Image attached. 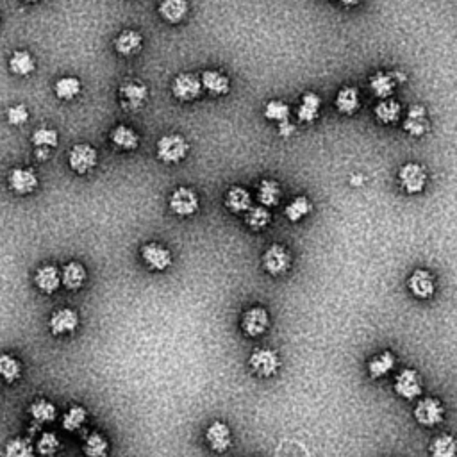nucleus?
<instances>
[{
    "instance_id": "obj_1",
    "label": "nucleus",
    "mask_w": 457,
    "mask_h": 457,
    "mask_svg": "<svg viewBox=\"0 0 457 457\" xmlns=\"http://www.w3.org/2000/svg\"><path fill=\"white\" fill-rule=\"evenodd\" d=\"M189 143L181 135H167L157 142V159L167 164H175L188 156Z\"/></svg>"
},
{
    "instance_id": "obj_2",
    "label": "nucleus",
    "mask_w": 457,
    "mask_h": 457,
    "mask_svg": "<svg viewBox=\"0 0 457 457\" xmlns=\"http://www.w3.org/2000/svg\"><path fill=\"white\" fill-rule=\"evenodd\" d=\"M396 177H399V186L407 195H420L427 186L429 179L425 168L418 163L402 164Z\"/></svg>"
},
{
    "instance_id": "obj_3",
    "label": "nucleus",
    "mask_w": 457,
    "mask_h": 457,
    "mask_svg": "<svg viewBox=\"0 0 457 457\" xmlns=\"http://www.w3.org/2000/svg\"><path fill=\"white\" fill-rule=\"evenodd\" d=\"M168 206H170L172 213L177 214V216H191L199 211L200 200L195 189L188 188V186H179L172 191Z\"/></svg>"
},
{
    "instance_id": "obj_4",
    "label": "nucleus",
    "mask_w": 457,
    "mask_h": 457,
    "mask_svg": "<svg viewBox=\"0 0 457 457\" xmlns=\"http://www.w3.org/2000/svg\"><path fill=\"white\" fill-rule=\"evenodd\" d=\"M414 420L424 427H436L445 420V407L434 396L418 400L414 406Z\"/></svg>"
},
{
    "instance_id": "obj_5",
    "label": "nucleus",
    "mask_w": 457,
    "mask_h": 457,
    "mask_svg": "<svg viewBox=\"0 0 457 457\" xmlns=\"http://www.w3.org/2000/svg\"><path fill=\"white\" fill-rule=\"evenodd\" d=\"M248 367L258 377H273L280 368V359L275 350L272 349H256L251 354Z\"/></svg>"
},
{
    "instance_id": "obj_6",
    "label": "nucleus",
    "mask_w": 457,
    "mask_h": 457,
    "mask_svg": "<svg viewBox=\"0 0 457 457\" xmlns=\"http://www.w3.org/2000/svg\"><path fill=\"white\" fill-rule=\"evenodd\" d=\"M291 266V254L286 247L279 243L270 245L263 254V268L273 277L284 275Z\"/></svg>"
},
{
    "instance_id": "obj_7",
    "label": "nucleus",
    "mask_w": 457,
    "mask_h": 457,
    "mask_svg": "<svg viewBox=\"0 0 457 457\" xmlns=\"http://www.w3.org/2000/svg\"><path fill=\"white\" fill-rule=\"evenodd\" d=\"M98 154L95 150V147L88 145V143H79L73 145L68 152V164L75 174L84 175L90 170H93L97 167Z\"/></svg>"
},
{
    "instance_id": "obj_8",
    "label": "nucleus",
    "mask_w": 457,
    "mask_h": 457,
    "mask_svg": "<svg viewBox=\"0 0 457 457\" xmlns=\"http://www.w3.org/2000/svg\"><path fill=\"white\" fill-rule=\"evenodd\" d=\"M402 129L406 135L413 138H424L431 131V120H429V112L424 105L416 104L407 109L406 117H404Z\"/></svg>"
},
{
    "instance_id": "obj_9",
    "label": "nucleus",
    "mask_w": 457,
    "mask_h": 457,
    "mask_svg": "<svg viewBox=\"0 0 457 457\" xmlns=\"http://www.w3.org/2000/svg\"><path fill=\"white\" fill-rule=\"evenodd\" d=\"M407 288L411 295L418 300H429L436 293V279L429 270L418 268L407 279Z\"/></svg>"
},
{
    "instance_id": "obj_10",
    "label": "nucleus",
    "mask_w": 457,
    "mask_h": 457,
    "mask_svg": "<svg viewBox=\"0 0 457 457\" xmlns=\"http://www.w3.org/2000/svg\"><path fill=\"white\" fill-rule=\"evenodd\" d=\"M270 316L268 311L261 305H256L245 311L243 318H241V329L243 334L248 337H259L268 330Z\"/></svg>"
},
{
    "instance_id": "obj_11",
    "label": "nucleus",
    "mask_w": 457,
    "mask_h": 457,
    "mask_svg": "<svg viewBox=\"0 0 457 457\" xmlns=\"http://www.w3.org/2000/svg\"><path fill=\"white\" fill-rule=\"evenodd\" d=\"M395 393L402 396L404 400H416L418 396L424 393V386H421V379L416 370L406 368L395 377Z\"/></svg>"
},
{
    "instance_id": "obj_12",
    "label": "nucleus",
    "mask_w": 457,
    "mask_h": 457,
    "mask_svg": "<svg viewBox=\"0 0 457 457\" xmlns=\"http://www.w3.org/2000/svg\"><path fill=\"white\" fill-rule=\"evenodd\" d=\"M118 93H120L122 105H124L127 111L140 109L143 104H145L147 98H149V90H147L145 84L135 79L125 80V83L120 86V90H118Z\"/></svg>"
},
{
    "instance_id": "obj_13",
    "label": "nucleus",
    "mask_w": 457,
    "mask_h": 457,
    "mask_svg": "<svg viewBox=\"0 0 457 457\" xmlns=\"http://www.w3.org/2000/svg\"><path fill=\"white\" fill-rule=\"evenodd\" d=\"M172 93L182 102L195 100L202 93V80L193 73H179L172 83Z\"/></svg>"
},
{
    "instance_id": "obj_14",
    "label": "nucleus",
    "mask_w": 457,
    "mask_h": 457,
    "mask_svg": "<svg viewBox=\"0 0 457 457\" xmlns=\"http://www.w3.org/2000/svg\"><path fill=\"white\" fill-rule=\"evenodd\" d=\"M142 259L150 270L164 272L172 265V252L159 243H145L142 247Z\"/></svg>"
},
{
    "instance_id": "obj_15",
    "label": "nucleus",
    "mask_w": 457,
    "mask_h": 457,
    "mask_svg": "<svg viewBox=\"0 0 457 457\" xmlns=\"http://www.w3.org/2000/svg\"><path fill=\"white\" fill-rule=\"evenodd\" d=\"M48 327L54 336H63V334H72L79 327V315L75 309L63 308L58 309L48 320Z\"/></svg>"
},
{
    "instance_id": "obj_16",
    "label": "nucleus",
    "mask_w": 457,
    "mask_h": 457,
    "mask_svg": "<svg viewBox=\"0 0 457 457\" xmlns=\"http://www.w3.org/2000/svg\"><path fill=\"white\" fill-rule=\"evenodd\" d=\"M206 443L213 452L224 453L233 445V436L231 429L224 421H213L206 431Z\"/></svg>"
},
{
    "instance_id": "obj_17",
    "label": "nucleus",
    "mask_w": 457,
    "mask_h": 457,
    "mask_svg": "<svg viewBox=\"0 0 457 457\" xmlns=\"http://www.w3.org/2000/svg\"><path fill=\"white\" fill-rule=\"evenodd\" d=\"M8 184L16 195H29L38 188V177L31 168H13L8 175Z\"/></svg>"
},
{
    "instance_id": "obj_18",
    "label": "nucleus",
    "mask_w": 457,
    "mask_h": 457,
    "mask_svg": "<svg viewBox=\"0 0 457 457\" xmlns=\"http://www.w3.org/2000/svg\"><path fill=\"white\" fill-rule=\"evenodd\" d=\"M334 105H336L337 112L345 115V117H352V115H356L361 107V97L357 88L354 86L340 88V91L336 93V98H334Z\"/></svg>"
},
{
    "instance_id": "obj_19",
    "label": "nucleus",
    "mask_w": 457,
    "mask_h": 457,
    "mask_svg": "<svg viewBox=\"0 0 457 457\" xmlns=\"http://www.w3.org/2000/svg\"><path fill=\"white\" fill-rule=\"evenodd\" d=\"M34 283H36L38 290L43 291V293H47V295L56 293V291L59 290V286L63 284L61 272L58 270V266L43 265L36 270Z\"/></svg>"
},
{
    "instance_id": "obj_20",
    "label": "nucleus",
    "mask_w": 457,
    "mask_h": 457,
    "mask_svg": "<svg viewBox=\"0 0 457 457\" xmlns=\"http://www.w3.org/2000/svg\"><path fill=\"white\" fill-rule=\"evenodd\" d=\"M320 109H322V98L315 91H308L302 95L300 104L297 109V118L302 124H312L320 117Z\"/></svg>"
},
{
    "instance_id": "obj_21",
    "label": "nucleus",
    "mask_w": 457,
    "mask_h": 457,
    "mask_svg": "<svg viewBox=\"0 0 457 457\" xmlns=\"http://www.w3.org/2000/svg\"><path fill=\"white\" fill-rule=\"evenodd\" d=\"M225 206L231 213L241 214L247 213L252 207V195L243 186H233L225 195Z\"/></svg>"
},
{
    "instance_id": "obj_22",
    "label": "nucleus",
    "mask_w": 457,
    "mask_h": 457,
    "mask_svg": "<svg viewBox=\"0 0 457 457\" xmlns=\"http://www.w3.org/2000/svg\"><path fill=\"white\" fill-rule=\"evenodd\" d=\"M396 88V79L393 75V72H375L370 77V90L374 93V97H377L379 100H386L392 98L393 91Z\"/></svg>"
},
{
    "instance_id": "obj_23",
    "label": "nucleus",
    "mask_w": 457,
    "mask_h": 457,
    "mask_svg": "<svg viewBox=\"0 0 457 457\" xmlns=\"http://www.w3.org/2000/svg\"><path fill=\"white\" fill-rule=\"evenodd\" d=\"M374 115L377 118L379 124L382 125H393L400 120L402 117V105L395 98H386V100H379L375 105Z\"/></svg>"
},
{
    "instance_id": "obj_24",
    "label": "nucleus",
    "mask_w": 457,
    "mask_h": 457,
    "mask_svg": "<svg viewBox=\"0 0 457 457\" xmlns=\"http://www.w3.org/2000/svg\"><path fill=\"white\" fill-rule=\"evenodd\" d=\"M188 11V0H161L159 2V16L168 23L182 22Z\"/></svg>"
},
{
    "instance_id": "obj_25",
    "label": "nucleus",
    "mask_w": 457,
    "mask_h": 457,
    "mask_svg": "<svg viewBox=\"0 0 457 457\" xmlns=\"http://www.w3.org/2000/svg\"><path fill=\"white\" fill-rule=\"evenodd\" d=\"M143 45V38L138 31H122L115 40V48L120 56H135L138 54Z\"/></svg>"
},
{
    "instance_id": "obj_26",
    "label": "nucleus",
    "mask_w": 457,
    "mask_h": 457,
    "mask_svg": "<svg viewBox=\"0 0 457 457\" xmlns=\"http://www.w3.org/2000/svg\"><path fill=\"white\" fill-rule=\"evenodd\" d=\"M202 80L204 90L209 91L211 95H227L231 90V80L225 73L218 72V70H206L200 77Z\"/></svg>"
},
{
    "instance_id": "obj_27",
    "label": "nucleus",
    "mask_w": 457,
    "mask_h": 457,
    "mask_svg": "<svg viewBox=\"0 0 457 457\" xmlns=\"http://www.w3.org/2000/svg\"><path fill=\"white\" fill-rule=\"evenodd\" d=\"M86 277H88L86 268L77 261H72L68 263V265H65V268H63L61 272L63 284H65L66 290L70 291L80 290V288L84 286V283H86Z\"/></svg>"
},
{
    "instance_id": "obj_28",
    "label": "nucleus",
    "mask_w": 457,
    "mask_h": 457,
    "mask_svg": "<svg viewBox=\"0 0 457 457\" xmlns=\"http://www.w3.org/2000/svg\"><path fill=\"white\" fill-rule=\"evenodd\" d=\"M109 138H111L112 145L122 150H135L140 145L138 132L135 129L127 127V125H118V127L112 129Z\"/></svg>"
},
{
    "instance_id": "obj_29",
    "label": "nucleus",
    "mask_w": 457,
    "mask_h": 457,
    "mask_svg": "<svg viewBox=\"0 0 457 457\" xmlns=\"http://www.w3.org/2000/svg\"><path fill=\"white\" fill-rule=\"evenodd\" d=\"M396 359L392 352H381L368 361V375L372 379H382L395 368Z\"/></svg>"
},
{
    "instance_id": "obj_30",
    "label": "nucleus",
    "mask_w": 457,
    "mask_h": 457,
    "mask_svg": "<svg viewBox=\"0 0 457 457\" xmlns=\"http://www.w3.org/2000/svg\"><path fill=\"white\" fill-rule=\"evenodd\" d=\"M280 191L279 182L273 179H263L258 186V200L263 207H275L280 202Z\"/></svg>"
},
{
    "instance_id": "obj_31",
    "label": "nucleus",
    "mask_w": 457,
    "mask_h": 457,
    "mask_svg": "<svg viewBox=\"0 0 457 457\" xmlns=\"http://www.w3.org/2000/svg\"><path fill=\"white\" fill-rule=\"evenodd\" d=\"M9 70L15 75H31L36 70V61L27 51H15L9 58Z\"/></svg>"
},
{
    "instance_id": "obj_32",
    "label": "nucleus",
    "mask_w": 457,
    "mask_h": 457,
    "mask_svg": "<svg viewBox=\"0 0 457 457\" xmlns=\"http://www.w3.org/2000/svg\"><path fill=\"white\" fill-rule=\"evenodd\" d=\"M431 457H456L457 456V439L452 434H441L432 439L429 446Z\"/></svg>"
},
{
    "instance_id": "obj_33",
    "label": "nucleus",
    "mask_w": 457,
    "mask_h": 457,
    "mask_svg": "<svg viewBox=\"0 0 457 457\" xmlns=\"http://www.w3.org/2000/svg\"><path fill=\"white\" fill-rule=\"evenodd\" d=\"M29 414L38 424H51V421H54L58 418V407L52 402H48V400L40 399L31 404Z\"/></svg>"
},
{
    "instance_id": "obj_34",
    "label": "nucleus",
    "mask_w": 457,
    "mask_h": 457,
    "mask_svg": "<svg viewBox=\"0 0 457 457\" xmlns=\"http://www.w3.org/2000/svg\"><path fill=\"white\" fill-rule=\"evenodd\" d=\"M311 211H312L311 200H309L308 196L300 195V196H295V199L288 204L286 209H284V216H286L290 221H293V224H297V221L304 220L308 214H311Z\"/></svg>"
},
{
    "instance_id": "obj_35",
    "label": "nucleus",
    "mask_w": 457,
    "mask_h": 457,
    "mask_svg": "<svg viewBox=\"0 0 457 457\" xmlns=\"http://www.w3.org/2000/svg\"><path fill=\"white\" fill-rule=\"evenodd\" d=\"M22 377V363L9 354H0V379L9 384Z\"/></svg>"
},
{
    "instance_id": "obj_36",
    "label": "nucleus",
    "mask_w": 457,
    "mask_h": 457,
    "mask_svg": "<svg viewBox=\"0 0 457 457\" xmlns=\"http://www.w3.org/2000/svg\"><path fill=\"white\" fill-rule=\"evenodd\" d=\"M83 452L86 457H107L109 443L100 432H91L83 445Z\"/></svg>"
},
{
    "instance_id": "obj_37",
    "label": "nucleus",
    "mask_w": 457,
    "mask_h": 457,
    "mask_svg": "<svg viewBox=\"0 0 457 457\" xmlns=\"http://www.w3.org/2000/svg\"><path fill=\"white\" fill-rule=\"evenodd\" d=\"M245 214H247V216H245V221H247L248 227L254 228V231L266 228L270 225V221H272V213H270L268 207L252 206Z\"/></svg>"
},
{
    "instance_id": "obj_38",
    "label": "nucleus",
    "mask_w": 457,
    "mask_h": 457,
    "mask_svg": "<svg viewBox=\"0 0 457 457\" xmlns=\"http://www.w3.org/2000/svg\"><path fill=\"white\" fill-rule=\"evenodd\" d=\"M56 97L61 100H73L80 93V80L77 77H61L54 86Z\"/></svg>"
},
{
    "instance_id": "obj_39",
    "label": "nucleus",
    "mask_w": 457,
    "mask_h": 457,
    "mask_svg": "<svg viewBox=\"0 0 457 457\" xmlns=\"http://www.w3.org/2000/svg\"><path fill=\"white\" fill-rule=\"evenodd\" d=\"M290 115H291L290 105L283 100H270L268 104L265 105V118L270 122L283 124V122L290 120Z\"/></svg>"
},
{
    "instance_id": "obj_40",
    "label": "nucleus",
    "mask_w": 457,
    "mask_h": 457,
    "mask_svg": "<svg viewBox=\"0 0 457 457\" xmlns=\"http://www.w3.org/2000/svg\"><path fill=\"white\" fill-rule=\"evenodd\" d=\"M4 457H34V446L26 438H13L6 443Z\"/></svg>"
},
{
    "instance_id": "obj_41",
    "label": "nucleus",
    "mask_w": 457,
    "mask_h": 457,
    "mask_svg": "<svg viewBox=\"0 0 457 457\" xmlns=\"http://www.w3.org/2000/svg\"><path fill=\"white\" fill-rule=\"evenodd\" d=\"M31 142H33V145L36 147V149H47V150L56 149L59 143L58 131H54V129H48V127H40L33 132V138H31Z\"/></svg>"
},
{
    "instance_id": "obj_42",
    "label": "nucleus",
    "mask_w": 457,
    "mask_h": 457,
    "mask_svg": "<svg viewBox=\"0 0 457 457\" xmlns=\"http://www.w3.org/2000/svg\"><path fill=\"white\" fill-rule=\"evenodd\" d=\"M88 413L83 406H72L68 411H66L65 418H63V429L68 432L79 431L80 427L86 421Z\"/></svg>"
},
{
    "instance_id": "obj_43",
    "label": "nucleus",
    "mask_w": 457,
    "mask_h": 457,
    "mask_svg": "<svg viewBox=\"0 0 457 457\" xmlns=\"http://www.w3.org/2000/svg\"><path fill=\"white\" fill-rule=\"evenodd\" d=\"M59 448H61V441H59L58 434H54V432H43L40 436V439H38L36 450L40 456L52 457L58 453Z\"/></svg>"
},
{
    "instance_id": "obj_44",
    "label": "nucleus",
    "mask_w": 457,
    "mask_h": 457,
    "mask_svg": "<svg viewBox=\"0 0 457 457\" xmlns=\"http://www.w3.org/2000/svg\"><path fill=\"white\" fill-rule=\"evenodd\" d=\"M29 120V111L23 104H16L8 109V122L11 125H23Z\"/></svg>"
},
{
    "instance_id": "obj_45",
    "label": "nucleus",
    "mask_w": 457,
    "mask_h": 457,
    "mask_svg": "<svg viewBox=\"0 0 457 457\" xmlns=\"http://www.w3.org/2000/svg\"><path fill=\"white\" fill-rule=\"evenodd\" d=\"M293 132H295V125L291 124L290 120L279 124V135L283 136V138H290V136H293Z\"/></svg>"
},
{
    "instance_id": "obj_46",
    "label": "nucleus",
    "mask_w": 457,
    "mask_h": 457,
    "mask_svg": "<svg viewBox=\"0 0 457 457\" xmlns=\"http://www.w3.org/2000/svg\"><path fill=\"white\" fill-rule=\"evenodd\" d=\"M48 156H51V150H47V149H36V159L45 161Z\"/></svg>"
},
{
    "instance_id": "obj_47",
    "label": "nucleus",
    "mask_w": 457,
    "mask_h": 457,
    "mask_svg": "<svg viewBox=\"0 0 457 457\" xmlns=\"http://www.w3.org/2000/svg\"><path fill=\"white\" fill-rule=\"evenodd\" d=\"M341 4L347 6V8H354V6H357L361 2V0H340Z\"/></svg>"
},
{
    "instance_id": "obj_48",
    "label": "nucleus",
    "mask_w": 457,
    "mask_h": 457,
    "mask_svg": "<svg viewBox=\"0 0 457 457\" xmlns=\"http://www.w3.org/2000/svg\"><path fill=\"white\" fill-rule=\"evenodd\" d=\"M22 2H27V4H34V2H38V0H22Z\"/></svg>"
}]
</instances>
